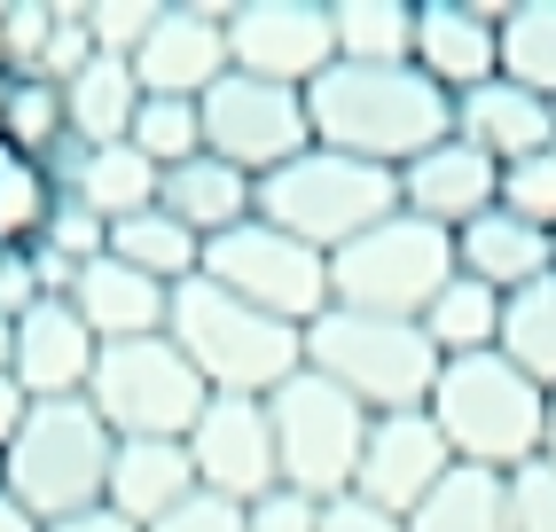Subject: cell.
<instances>
[{
	"label": "cell",
	"mask_w": 556,
	"mask_h": 532,
	"mask_svg": "<svg viewBox=\"0 0 556 532\" xmlns=\"http://www.w3.org/2000/svg\"><path fill=\"white\" fill-rule=\"evenodd\" d=\"M306 118H314V149L400 173L431 141L455 134V102L416 63H329L306 87Z\"/></svg>",
	"instance_id": "1"
},
{
	"label": "cell",
	"mask_w": 556,
	"mask_h": 532,
	"mask_svg": "<svg viewBox=\"0 0 556 532\" xmlns=\"http://www.w3.org/2000/svg\"><path fill=\"white\" fill-rule=\"evenodd\" d=\"M165 337L189 353V368L204 376V392H236V400H275L290 376L306 368V329L243 306V297H228L204 275L173 290Z\"/></svg>",
	"instance_id": "2"
},
{
	"label": "cell",
	"mask_w": 556,
	"mask_h": 532,
	"mask_svg": "<svg viewBox=\"0 0 556 532\" xmlns=\"http://www.w3.org/2000/svg\"><path fill=\"white\" fill-rule=\"evenodd\" d=\"M431 423L447 439V454L463 470H526L541 463V439H548V392L533 384L526 368H509L502 353H470L447 360L431 384Z\"/></svg>",
	"instance_id": "3"
},
{
	"label": "cell",
	"mask_w": 556,
	"mask_h": 532,
	"mask_svg": "<svg viewBox=\"0 0 556 532\" xmlns=\"http://www.w3.org/2000/svg\"><path fill=\"white\" fill-rule=\"evenodd\" d=\"M110 454H118V439L87 400H31L24 431L0 454V493L24 502L40 524H71V517L102 509Z\"/></svg>",
	"instance_id": "4"
},
{
	"label": "cell",
	"mask_w": 556,
	"mask_h": 532,
	"mask_svg": "<svg viewBox=\"0 0 556 532\" xmlns=\"http://www.w3.org/2000/svg\"><path fill=\"white\" fill-rule=\"evenodd\" d=\"M306 368L329 376L345 400H361L368 415H407V407H431L439 384V360L424 321H384V314H345L329 306L321 321H306Z\"/></svg>",
	"instance_id": "5"
},
{
	"label": "cell",
	"mask_w": 556,
	"mask_h": 532,
	"mask_svg": "<svg viewBox=\"0 0 556 532\" xmlns=\"http://www.w3.org/2000/svg\"><path fill=\"white\" fill-rule=\"evenodd\" d=\"M392 212H400V173L338 157V149H306V157H290L282 173L258 180V219L299 236L321 258H338L353 236H368Z\"/></svg>",
	"instance_id": "6"
},
{
	"label": "cell",
	"mask_w": 556,
	"mask_h": 532,
	"mask_svg": "<svg viewBox=\"0 0 556 532\" xmlns=\"http://www.w3.org/2000/svg\"><path fill=\"white\" fill-rule=\"evenodd\" d=\"M455 282V236L431 219H377L329 258V306L345 314H384V321H424V306Z\"/></svg>",
	"instance_id": "7"
},
{
	"label": "cell",
	"mask_w": 556,
	"mask_h": 532,
	"mask_svg": "<svg viewBox=\"0 0 556 532\" xmlns=\"http://www.w3.org/2000/svg\"><path fill=\"white\" fill-rule=\"evenodd\" d=\"M267 423H275V463H282V485L290 493H306V502H338V493H353L368 423H377L361 400H345L329 376L299 368L267 400Z\"/></svg>",
	"instance_id": "8"
},
{
	"label": "cell",
	"mask_w": 556,
	"mask_h": 532,
	"mask_svg": "<svg viewBox=\"0 0 556 532\" xmlns=\"http://www.w3.org/2000/svg\"><path fill=\"white\" fill-rule=\"evenodd\" d=\"M204 376L189 368V353L173 337H126L102 345L87 407L110 423V439H189V423L204 415Z\"/></svg>",
	"instance_id": "9"
},
{
	"label": "cell",
	"mask_w": 556,
	"mask_h": 532,
	"mask_svg": "<svg viewBox=\"0 0 556 532\" xmlns=\"http://www.w3.org/2000/svg\"><path fill=\"white\" fill-rule=\"evenodd\" d=\"M204 282H219L228 297H243V306L275 314L290 329L329 314V258L306 251L299 236H282V227H267V219H243L219 243H204Z\"/></svg>",
	"instance_id": "10"
},
{
	"label": "cell",
	"mask_w": 556,
	"mask_h": 532,
	"mask_svg": "<svg viewBox=\"0 0 556 532\" xmlns=\"http://www.w3.org/2000/svg\"><path fill=\"white\" fill-rule=\"evenodd\" d=\"M197 110H204V149L219 165L251 173V180H267V173H282L290 157L314 149L306 94L299 87H267V79H251V71H228Z\"/></svg>",
	"instance_id": "11"
},
{
	"label": "cell",
	"mask_w": 556,
	"mask_h": 532,
	"mask_svg": "<svg viewBox=\"0 0 556 532\" xmlns=\"http://www.w3.org/2000/svg\"><path fill=\"white\" fill-rule=\"evenodd\" d=\"M228 55L236 71L267 87H314L338 63V31H329V0H236L228 9Z\"/></svg>",
	"instance_id": "12"
},
{
	"label": "cell",
	"mask_w": 556,
	"mask_h": 532,
	"mask_svg": "<svg viewBox=\"0 0 556 532\" xmlns=\"http://www.w3.org/2000/svg\"><path fill=\"white\" fill-rule=\"evenodd\" d=\"M189 470L204 493H219V502L251 509L258 493L282 485V463H275V423H267V400H236V392H212L204 415L189 423Z\"/></svg>",
	"instance_id": "13"
},
{
	"label": "cell",
	"mask_w": 556,
	"mask_h": 532,
	"mask_svg": "<svg viewBox=\"0 0 556 532\" xmlns=\"http://www.w3.org/2000/svg\"><path fill=\"white\" fill-rule=\"evenodd\" d=\"M228 9L236 0H173L165 24L141 40L134 55V79L141 94H165V102H204L219 79L236 71L228 55Z\"/></svg>",
	"instance_id": "14"
},
{
	"label": "cell",
	"mask_w": 556,
	"mask_h": 532,
	"mask_svg": "<svg viewBox=\"0 0 556 532\" xmlns=\"http://www.w3.org/2000/svg\"><path fill=\"white\" fill-rule=\"evenodd\" d=\"M455 470V454H447V439H439V423H431V407H407V415H377L368 423V446H361V478H353V493L368 509H384V517H416L424 502H431V485Z\"/></svg>",
	"instance_id": "15"
},
{
	"label": "cell",
	"mask_w": 556,
	"mask_h": 532,
	"mask_svg": "<svg viewBox=\"0 0 556 532\" xmlns=\"http://www.w3.org/2000/svg\"><path fill=\"white\" fill-rule=\"evenodd\" d=\"M502 204V165L486 157V149H470L463 134L447 141H431L416 165H400V212L407 219H431V227H470V219H486Z\"/></svg>",
	"instance_id": "16"
},
{
	"label": "cell",
	"mask_w": 556,
	"mask_h": 532,
	"mask_svg": "<svg viewBox=\"0 0 556 532\" xmlns=\"http://www.w3.org/2000/svg\"><path fill=\"white\" fill-rule=\"evenodd\" d=\"M94 360H102V337L79 321L71 297H40V306L16 321V368L9 376L31 400H87Z\"/></svg>",
	"instance_id": "17"
},
{
	"label": "cell",
	"mask_w": 556,
	"mask_h": 532,
	"mask_svg": "<svg viewBox=\"0 0 556 532\" xmlns=\"http://www.w3.org/2000/svg\"><path fill=\"white\" fill-rule=\"evenodd\" d=\"M416 71L439 94H470L486 87L502 55H494V9L486 0H416Z\"/></svg>",
	"instance_id": "18"
},
{
	"label": "cell",
	"mask_w": 556,
	"mask_h": 532,
	"mask_svg": "<svg viewBox=\"0 0 556 532\" xmlns=\"http://www.w3.org/2000/svg\"><path fill=\"white\" fill-rule=\"evenodd\" d=\"M455 134H463L470 149H486V157L509 173V165L541 157V149H556V102H541V94H526V87H509L502 71H494L486 87L455 94Z\"/></svg>",
	"instance_id": "19"
},
{
	"label": "cell",
	"mask_w": 556,
	"mask_h": 532,
	"mask_svg": "<svg viewBox=\"0 0 556 532\" xmlns=\"http://www.w3.org/2000/svg\"><path fill=\"white\" fill-rule=\"evenodd\" d=\"M55 180H63V197L71 204H87L94 219H134V212H157V188L165 173L141 157L134 141H110V149H79V141H63L55 149Z\"/></svg>",
	"instance_id": "20"
},
{
	"label": "cell",
	"mask_w": 556,
	"mask_h": 532,
	"mask_svg": "<svg viewBox=\"0 0 556 532\" xmlns=\"http://www.w3.org/2000/svg\"><path fill=\"white\" fill-rule=\"evenodd\" d=\"M455 275H470V282H486V290L509 297V290H526V282L556 275V236L494 204L486 219L455 227Z\"/></svg>",
	"instance_id": "21"
},
{
	"label": "cell",
	"mask_w": 556,
	"mask_h": 532,
	"mask_svg": "<svg viewBox=\"0 0 556 532\" xmlns=\"http://www.w3.org/2000/svg\"><path fill=\"white\" fill-rule=\"evenodd\" d=\"M189 493H197V470H189V446L180 439H118V454H110V493H102L110 517L150 532L157 517H173L189 502Z\"/></svg>",
	"instance_id": "22"
},
{
	"label": "cell",
	"mask_w": 556,
	"mask_h": 532,
	"mask_svg": "<svg viewBox=\"0 0 556 532\" xmlns=\"http://www.w3.org/2000/svg\"><path fill=\"white\" fill-rule=\"evenodd\" d=\"M71 306H79V321L102 337V345H126V337H165V314H173V290L134 275L126 258H94L79 266V282H71Z\"/></svg>",
	"instance_id": "23"
},
{
	"label": "cell",
	"mask_w": 556,
	"mask_h": 532,
	"mask_svg": "<svg viewBox=\"0 0 556 532\" xmlns=\"http://www.w3.org/2000/svg\"><path fill=\"white\" fill-rule=\"evenodd\" d=\"M157 212H173L197 243H219L228 227L258 219V180H251V173H236V165H219L212 149H204V157H189V165H173V173H165Z\"/></svg>",
	"instance_id": "24"
},
{
	"label": "cell",
	"mask_w": 556,
	"mask_h": 532,
	"mask_svg": "<svg viewBox=\"0 0 556 532\" xmlns=\"http://www.w3.org/2000/svg\"><path fill=\"white\" fill-rule=\"evenodd\" d=\"M63 110H71V141H79V149L126 141L134 118H141V79H134V63H126V55H94L79 79L63 87Z\"/></svg>",
	"instance_id": "25"
},
{
	"label": "cell",
	"mask_w": 556,
	"mask_h": 532,
	"mask_svg": "<svg viewBox=\"0 0 556 532\" xmlns=\"http://www.w3.org/2000/svg\"><path fill=\"white\" fill-rule=\"evenodd\" d=\"M55 204H63L55 165L48 157H24V149L0 141V258L40 251V236L55 227Z\"/></svg>",
	"instance_id": "26"
},
{
	"label": "cell",
	"mask_w": 556,
	"mask_h": 532,
	"mask_svg": "<svg viewBox=\"0 0 556 532\" xmlns=\"http://www.w3.org/2000/svg\"><path fill=\"white\" fill-rule=\"evenodd\" d=\"M494 55L502 79L556 102V0H502L494 9Z\"/></svg>",
	"instance_id": "27"
},
{
	"label": "cell",
	"mask_w": 556,
	"mask_h": 532,
	"mask_svg": "<svg viewBox=\"0 0 556 532\" xmlns=\"http://www.w3.org/2000/svg\"><path fill=\"white\" fill-rule=\"evenodd\" d=\"M110 258H126L134 275H150V282H165V290H180V282L204 275V243H197L173 212H134V219H118V227H110Z\"/></svg>",
	"instance_id": "28"
},
{
	"label": "cell",
	"mask_w": 556,
	"mask_h": 532,
	"mask_svg": "<svg viewBox=\"0 0 556 532\" xmlns=\"http://www.w3.org/2000/svg\"><path fill=\"white\" fill-rule=\"evenodd\" d=\"M424 337H431V353H439V360L494 353V345H502V290H486V282L455 275V282L424 306Z\"/></svg>",
	"instance_id": "29"
},
{
	"label": "cell",
	"mask_w": 556,
	"mask_h": 532,
	"mask_svg": "<svg viewBox=\"0 0 556 532\" xmlns=\"http://www.w3.org/2000/svg\"><path fill=\"white\" fill-rule=\"evenodd\" d=\"M338 63H416V0H329Z\"/></svg>",
	"instance_id": "30"
},
{
	"label": "cell",
	"mask_w": 556,
	"mask_h": 532,
	"mask_svg": "<svg viewBox=\"0 0 556 532\" xmlns=\"http://www.w3.org/2000/svg\"><path fill=\"white\" fill-rule=\"evenodd\" d=\"M509 368H526L541 392H556V275L526 282L502 297V345H494Z\"/></svg>",
	"instance_id": "31"
},
{
	"label": "cell",
	"mask_w": 556,
	"mask_h": 532,
	"mask_svg": "<svg viewBox=\"0 0 556 532\" xmlns=\"http://www.w3.org/2000/svg\"><path fill=\"white\" fill-rule=\"evenodd\" d=\"M407 532H509V493L494 470H447L431 485V502L407 517Z\"/></svg>",
	"instance_id": "32"
},
{
	"label": "cell",
	"mask_w": 556,
	"mask_h": 532,
	"mask_svg": "<svg viewBox=\"0 0 556 532\" xmlns=\"http://www.w3.org/2000/svg\"><path fill=\"white\" fill-rule=\"evenodd\" d=\"M0 141L24 149V157H48L71 141V110H63V87L55 79H9V102H0Z\"/></svg>",
	"instance_id": "33"
},
{
	"label": "cell",
	"mask_w": 556,
	"mask_h": 532,
	"mask_svg": "<svg viewBox=\"0 0 556 532\" xmlns=\"http://www.w3.org/2000/svg\"><path fill=\"white\" fill-rule=\"evenodd\" d=\"M141 157H150L157 173H173V165H189V157H204V110L197 102H165V94H141V118H134V134H126Z\"/></svg>",
	"instance_id": "34"
},
{
	"label": "cell",
	"mask_w": 556,
	"mask_h": 532,
	"mask_svg": "<svg viewBox=\"0 0 556 532\" xmlns=\"http://www.w3.org/2000/svg\"><path fill=\"white\" fill-rule=\"evenodd\" d=\"M165 9L173 0H87V31H94V48L102 55H141V40L165 24Z\"/></svg>",
	"instance_id": "35"
},
{
	"label": "cell",
	"mask_w": 556,
	"mask_h": 532,
	"mask_svg": "<svg viewBox=\"0 0 556 532\" xmlns=\"http://www.w3.org/2000/svg\"><path fill=\"white\" fill-rule=\"evenodd\" d=\"M48 31H55V0H9V24H0V63H9L16 79H40Z\"/></svg>",
	"instance_id": "36"
},
{
	"label": "cell",
	"mask_w": 556,
	"mask_h": 532,
	"mask_svg": "<svg viewBox=\"0 0 556 532\" xmlns=\"http://www.w3.org/2000/svg\"><path fill=\"white\" fill-rule=\"evenodd\" d=\"M502 212H517V219H533V227L556 236V149H541V157L502 173Z\"/></svg>",
	"instance_id": "37"
},
{
	"label": "cell",
	"mask_w": 556,
	"mask_h": 532,
	"mask_svg": "<svg viewBox=\"0 0 556 532\" xmlns=\"http://www.w3.org/2000/svg\"><path fill=\"white\" fill-rule=\"evenodd\" d=\"M102 48H94V31H87V9H71V0H55V31H48V55H40V79H55V87H71L79 71L94 63Z\"/></svg>",
	"instance_id": "38"
},
{
	"label": "cell",
	"mask_w": 556,
	"mask_h": 532,
	"mask_svg": "<svg viewBox=\"0 0 556 532\" xmlns=\"http://www.w3.org/2000/svg\"><path fill=\"white\" fill-rule=\"evenodd\" d=\"M502 493H509V532H556V463L509 470Z\"/></svg>",
	"instance_id": "39"
},
{
	"label": "cell",
	"mask_w": 556,
	"mask_h": 532,
	"mask_svg": "<svg viewBox=\"0 0 556 532\" xmlns=\"http://www.w3.org/2000/svg\"><path fill=\"white\" fill-rule=\"evenodd\" d=\"M40 251H55V258H71V266H94L102 251H110V219H94L87 204H55V227L40 236Z\"/></svg>",
	"instance_id": "40"
},
{
	"label": "cell",
	"mask_w": 556,
	"mask_h": 532,
	"mask_svg": "<svg viewBox=\"0 0 556 532\" xmlns=\"http://www.w3.org/2000/svg\"><path fill=\"white\" fill-rule=\"evenodd\" d=\"M243 532H321V502L275 485V493H258V502L243 509Z\"/></svg>",
	"instance_id": "41"
},
{
	"label": "cell",
	"mask_w": 556,
	"mask_h": 532,
	"mask_svg": "<svg viewBox=\"0 0 556 532\" xmlns=\"http://www.w3.org/2000/svg\"><path fill=\"white\" fill-rule=\"evenodd\" d=\"M150 532H243V509H236V502H219V493H204V485H197L189 502H180L173 517H157Z\"/></svg>",
	"instance_id": "42"
},
{
	"label": "cell",
	"mask_w": 556,
	"mask_h": 532,
	"mask_svg": "<svg viewBox=\"0 0 556 532\" xmlns=\"http://www.w3.org/2000/svg\"><path fill=\"white\" fill-rule=\"evenodd\" d=\"M321 532H407V524L384 517V509H368L361 493H338V502H321Z\"/></svg>",
	"instance_id": "43"
},
{
	"label": "cell",
	"mask_w": 556,
	"mask_h": 532,
	"mask_svg": "<svg viewBox=\"0 0 556 532\" xmlns=\"http://www.w3.org/2000/svg\"><path fill=\"white\" fill-rule=\"evenodd\" d=\"M24 415H31V392L16 384V376H0V454H9V439L24 431Z\"/></svg>",
	"instance_id": "44"
},
{
	"label": "cell",
	"mask_w": 556,
	"mask_h": 532,
	"mask_svg": "<svg viewBox=\"0 0 556 532\" xmlns=\"http://www.w3.org/2000/svg\"><path fill=\"white\" fill-rule=\"evenodd\" d=\"M48 532H141V524L110 517V509H87V517H71V524H48Z\"/></svg>",
	"instance_id": "45"
},
{
	"label": "cell",
	"mask_w": 556,
	"mask_h": 532,
	"mask_svg": "<svg viewBox=\"0 0 556 532\" xmlns=\"http://www.w3.org/2000/svg\"><path fill=\"white\" fill-rule=\"evenodd\" d=\"M0 532H48L40 517H31L24 502H9V493H0Z\"/></svg>",
	"instance_id": "46"
},
{
	"label": "cell",
	"mask_w": 556,
	"mask_h": 532,
	"mask_svg": "<svg viewBox=\"0 0 556 532\" xmlns=\"http://www.w3.org/2000/svg\"><path fill=\"white\" fill-rule=\"evenodd\" d=\"M9 368H16V321L0 314V376H9Z\"/></svg>",
	"instance_id": "47"
},
{
	"label": "cell",
	"mask_w": 556,
	"mask_h": 532,
	"mask_svg": "<svg viewBox=\"0 0 556 532\" xmlns=\"http://www.w3.org/2000/svg\"><path fill=\"white\" fill-rule=\"evenodd\" d=\"M541 463H556V392H548V439H541Z\"/></svg>",
	"instance_id": "48"
}]
</instances>
